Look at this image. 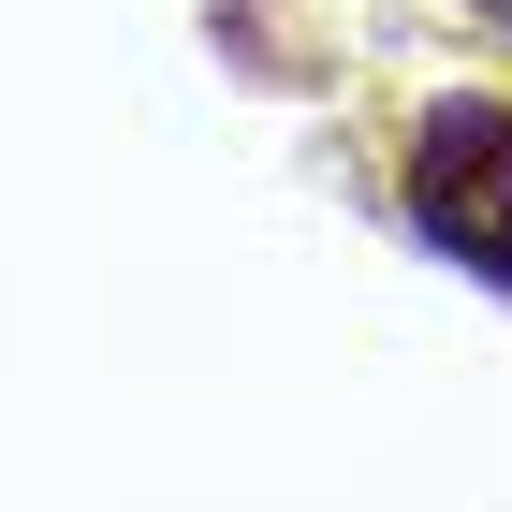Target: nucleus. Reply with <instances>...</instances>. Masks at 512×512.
Listing matches in <instances>:
<instances>
[{
	"instance_id": "nucleus-2",
	"label": "nucleus",
	"mask_w": 512,
	"mask_h": 512,
	"mask_svg": "<svg viewBox=\"0 0 512 512\" xmlns=\"http://www.w3.org/2000/svg\"><path fill=\"white\" fill-rule=\"evenodd\" d=\"M483 15H512V0H483Z\"/></svg>"
},
{
	"instance_id": "nucleus-1",
	"label": "nucleus",
	"mask_w": 512,
	"mask_h": 512,
	"mask_svg": "<svg viewBox=\"0 0 512 512\" xmlns=\"http://www.w3.org/2000/svg\"><path fill=\"white\" fill-rule=\"evenodd\" d=\"M395 205L439 264H469L483 293H512V103L498 88H439L410 118V161H395Z\"/></svg>"
}]
</instances>
